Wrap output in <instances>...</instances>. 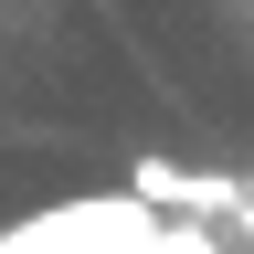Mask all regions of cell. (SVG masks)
<instances>
[{"label": "cell", "instance_id": "cell-1", "mask_svg": "<svg viewBox=\"0 0 254 254\" xmlns=\"http://www.w3.org/2000/svg\"><path fill=\"white\" fill-rule=\"evenodd\" d=\"M117 190H138V201L170 212V222H244L254 212V180L244 170H190V159H127Z\"/></svg>", "mask_w": 254, "mask_h": 254}, {"label": "cell", "instance_id": "cell-2", "mask_svg": "<svg viewBox=\"0 0 254 254\" xmlns=\"http://www.w3.org/2000/svg\"><path fill=\"white\" fill-rule=\"evenodd\" d=\"M106 254H222V222H170L159 212V222H138V233L106 244Z\"/></svg>", "mask_w": 254, "mask_h": 254}, {"label": "cell", "instance_id": "cell-3", "mask_svg": "<svg viewBox=\"0 0 254 254\" xmlns=\"http://www.w3.org/2000/svg\"><path fill=\"white\" fill-rule=\"evenodd\" d=\"M233 233H254V212H244V222H233Z\"/></svg>", "mask_w": 254, "mask_h": 254}]
</instances>
